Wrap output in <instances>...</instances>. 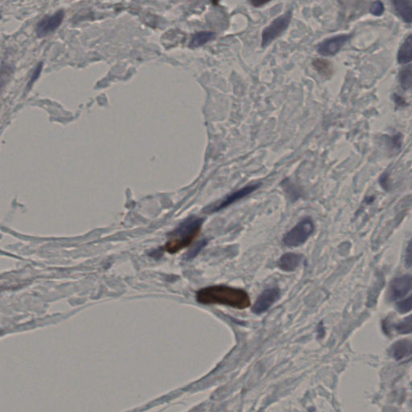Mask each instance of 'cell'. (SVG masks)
<instances>
[{
  "instance_id": "7c38bea8",
  "label": "cell",
  "mask_w": 412,
  "mask_h": 412,
  "mask_svg": "<svg viewBox=\"0 0 412 412\" xmlns=\"http://www.w3.org/2000/svg\"><path fill=\"white\" fill-rule=\"evenodd\" d=\"M411 342L402 340L395 342L391 349V354L397 361L409 358L411 355Z\"/></svg>"
},
{
  "instance_id": "ba28073f",
  "label": "cell",
  "mask_w": 412,
  "mask_h": 412,
  "mask_svg": "<svg viewBox=\"0 0 412 412\" xmlns=\"http://www.w3.org/2000/svg\"><path fill=\"white\" fill-rule=\"evenodd\" d=\"M65 16V13L62 10L58 11L53 16H45L36 26V32L40 38L45 36L48 34L51 33L61 25V22Z\"/></svg>"
},
{
  "instance_id": "5bb4252c",
  "label": "cell",
  "mask_w": 412,
  "mask_h": 412,
  "mask_svg": "<svg viewBox=\"0 0 412 412\" xmlns=\"http://www.w3.org/2000/svg\"><path fill=\"white\" fill-rule=\"evenodd\" d=\"M214 38L213 31H199L192 38L190 47L198 48L211 41Z\"/></svg>"
},
{
  "instance_id": "4fadbf2b",
  "label": "cell",
  "mask_w": 412,
  "mask_h": 412,
  "mask_svg": "<svg viewBox=\"0 0 412 412\" xmlns=\"http://www.w3.org/2000/svg\"><path fill=\"white\" fill-rule=\"evenodd\" d=\"M412 36L409 35L408 38L405 40L404 42L401 45L398 53V62L399 64H407L412 60Z\"/></svg>"
},
{
  "instance_id": "277c9868",
  "label": "cell",
  "mask_w": 412,
  "mask_h": 412,
  "mask_svg": "<svg viewBox=\"0 0 412 412\" xmlns=\"http://www.w3.org/2000/svg\"><path fill=\"white\" fill-rule=\"evenodd\" d=\"M292 12L287 11L284 15L279 16L274 20L272 24L263 31L262 47H267L276 38L281 35L287 30L291 22Z\"/></svg>"
},
{
  "instance_id": "52a82bcc",
  "label": "cell",
  "mask_w": 412,
  "mask_h": 412,
  "mask_svg": "<svg viewBox=\"0 0 412 412\" xmlns=\"http://www.w3.org/2000/svg\"><path fill=\"white\" fill-rule=\"evenodd\" d=\"M411 276L410 275L393 279L389 287V299L395 301L406 296L411 291Z\"/></svg>"
},
{
  "instance_id": "ffe728a7",
  "label": "cell",
  "mask_w": 412,
  "mask_h": 412,
  "mask_svg": "<svg viewBox=\"0 0 412 412\" xmlns=\"http://www.w3.org/2000/svg\"><path fill=\"white\" fill-rule=\"evenodd\" d=\"M250 4H252L253 6L255 7V8H260V7H263L265 4L271 2L272 0H250Z\"/></svg>"
},
{
  "instance_id": "9a60e30c",
  "label": "cell",
  "mask_w": 412,
  "mask_h": 412,
  "mask_svg": "<svg viewBox=\"0 0 412 412\" xmlns=\"http://www.w3.org/2000/svg\"><path fill=\"white\" fill-rule=\"evenodd\" d=\"M313 66H314L315 69H317V72L320 75L328 77L332 74V65H330V63L328 62V61L317 59V60H315L313 61Z\"/></svg>"
},
{
  "instance_id": "ac0fdd59",
  "label": "cell",
  "mask_w": 412,
  "mask_h": 412,
  "mask_svg": "<svg viewBox=\"0 0 412 412\" xmlns=\"http://www.w3.org/2000/svg\"><path fill=\"white\" fill-rule=\"evenodd\" d=\"M396 308L397 310L399 311V313H409L411 310V297L408 296V298L398 302Z\"/></svg>"
},
{
  "instance_id": "2e32d148",
  "label": "cell",
  "mask_w": 412,
  "mask_h": 412,
  "mask_svg": "<svg viewBox=\"0 0 412 412\" xmlns=\"http://www.w3.org/2000/svg\"><path fill=\"white\" fill-rule=\"evenodd\" d=\"M399 81L403 90H410L411 87V65L402 68L399 73Z\"/></svg>"
},
{
  "instance_id": "8992f818",
  "label": "cell",
  "mask_w": 412,
  "mask_h": 412,
  "mask_svg": "<svg viewBox=\"0 0 412 412\" xmlns=\"http://www.w3.org/2000/svg\"><path fill=\"white\" fill-rule=\"evenodd\" d=\"M352 35H353L352 34H350V35L343 34V35H338L328 38L319 44L317 52L324 57L334 56L340 51L341 49L344 46L347 41H350Z\"/></svg>"
},
{
  "instance_id": "6da1fadb",
  "label": "cell",
  "mask_w": 412,
  "mask_h": 412,
  "mask_svg": "<svg viewBox=\"0 0 412 412\" xmlns=\"http://www.w3.org/2000/svg\"><path fill=\"white\" fill-rule=\"evenodd\" d=\"M202 305H222L236 309H245L250 305L248 293L239 288L224 285L211 286L200 290L196 295Z\"/></svg>"
},
{
  "instance_id": "8fae6325",
  "label": "cell",
  "mask_w": 412,
  "mask_h": 412,
  "mask_svg": "<svg viewBox=\"0 0 412 412\" xmlns=\"http://www.w3.org/2000/svg\"><path fill=\"white\" fill-rule=\"evenodd\" d=\"M396 13L403 21L410 24L412 21L411 0H391Z\"/></svg>"
},
{
  "instance_id": "44dd1931",
  "label": "cell",
  "mask_w": 412,
  "mask_h": 412,
  "mask_svg": "<svg viewBox=\"0 0 412 412\" xmlns=\"http://www.w3.org/2000/svg\"><path fill=\"white\" fill-rule=\"evenodd\" d=\"M41 69H42V65L40 64V65H38V68H35V70L34 71L33 74H32V77H31V81H30V84L33 83V82L39 78Z\"/></svg>"
},
{
  "instance_id": "e0dca14e",
  "label": "cell",
  "mask_w": 412,
  "mask_h": 412,
  "mask_svg": "<svg viewBox=\"0 0 412 412\" xmlns=\"http://www.w3.org/2000/svg\"><path fill=\"white\" fill-rule=\"evenodd\" d=\"M395 330L401 334H407L411 332V317L410 316L406 317L403 320H401L400 322L395 325Z\"/></svg>"
},
{
  "instance_id": "3957f363",
  "label": "cell",
  "mask_w": 412,
  "mask_h": 412,
  "mask_svg": "<svg viewBox=\"0 0 412 412\" xmlns=\"http://www.w3.org/2000/svg\"><path fill=\"white\" fill-rule=\"evenodd\" d=\"M315 231V224L311 217L302 219L284 235L283 243L287 247H297L305 244Z\"/></svg>"
},
{
  "instance_id": "5b68a950",
  "label": "cell",
  "mask_w": 412,
  "mask_h": 412,
  "mask_svg": "<svg viewBox=\"0 0 412 412\" xmlns=\"http://www.w3.org/2000/svg\"><path fill=\"white\" fill-rule=\"evenodd\" d=\"M280 297V290L278 287H272L264 290L258 299H256L255 303L253 306V313L257 315L266 313L270 308L276 303Z\"/></svg>"
},
{
  "instance_id": "9c48e42d",
  "label": "cell",
  "mask_w": 412,
  "mask_h": 412,
  "mask_svg": "<svg viewBox=\"0 0 412 412\" xmlns=\"http://www.w3.org/2000/svg\"><path fill=\"white\" fill-rule=\"evenodd\" d=\"M261 184H261L260 182L255 183V184H249V185L242 188V189L235 192V193H233L231 195L227 196L225 199L221 201L218 205H216L214 208H213L211 211H219V210H221V209L228 207L229 205H232V204L235 203L236 201H240L242 198H246V196L250 195V194L254 193L255 190L259 189Z\"/></svg>"
},
{
  "instance_id": "7402d4cb",
  "label": "cell",
  "mask_w": 412,
  "mask_h": 412,
  "mask_svg": "<svg viewBox=\"0 0 412 412\" xmlns=\"http://www.w3.org/2000/svg\"><path fill=\"white\" fill-rule=\"evenodd\" d=\"M395 102L397 104V106H404L406 105L405 100L401 96L397 95V94H395Z\"/></svg>"
},
{
  "instance_id": "30bf717a",
  "label": "cell",
  "mask_w": 412,
  "mask_h": 412,
  "mask_svg": "<svg viewBox=\"0 0 412 412\" xmlns=\"http://www.w3.org/2000/svg\"><path fill=\"white\" fill-rule=\"evenodd\" d=\"M304 256L295 253H286L281 256L278 262L279 267L283 272H294L303 261Z\"/></svg>"
},
{
  "instance_id": "7a4b0ae2",
  "label": "cell",
  "mask_w": 412,
  "mask_h": 412,
  "mask_svg": "<svg viewBox=\"0 0 412 412\" xmlns=\"http://www.w3.org/2000/svg\"><path fill=\"white\" fill-rule=\"evenodd\" d=\"M202 225L203 219L197 217L188 219L171 233L163 250L169 254H176L187 248L200 235Z\"/></svg>"
},
{
  "instance_id": "d6986e66",
  "label": "cell",
  "mask_w": 412,
  "mask_h": 412,
  "mask_svg": "<svg viewBox=\"0 0 412 412\" xmlns=\"http://www.w3.org/2000/svg\"><path fill=\"white\" fill-rule=\"evenodd\" d=\"M384 12V5L380 0L375 1L370 8V13L373 16H380Z\"/></svg>"
}]
</instances>
